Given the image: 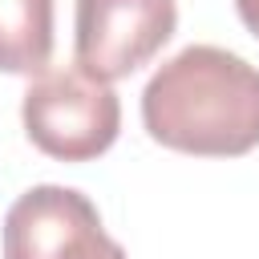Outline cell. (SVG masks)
Masks as SVG:
<instances>
[{"instance_id":"2","label":"cell","mask_w":259,"mask_h":259,"mask_svg":"<svg viewBox=\"0 0 259 259\" xmlns=\"http://www.w3.org/2000/svg\"><path fill=\"white\" fill-rule=\"evenodd\" d=\"M28 142L57 162H93L101 158L121 130V101L109 81L73 65L40 69L20 101Z\"/></svg>"},{"instance_id":"4","label":"cell","mask_w":259,"mask_h":259,"mask_svg":"<svg viewBox=\"0 0 259 259\" xmlns=\"http://www.w3.org/2000/svg\"><path fill=\"white\" fill-rule=\"evenodd\" d=\"M174 28V0H77L73 53L85 73L113 85L154 61Z\"/></svg>"},{"instance_id":"5","label":"cell","mask_w":259,"mask_h":259,"mask_svg":"<svg viewBox=\"0 0 259 259\" xmlns=\"http://www.w3.org/2000/svg\"><path fill=\"white\" fill-rule=\"evenodd\" d=\"M53 57V0H0V73L36 77Z\"/></svg>"},{"instance_id":"1","label":"cell","mask_w":259,"mask_h":259,"mask_svg":"<svg viewBox=\"0 0 259 259\" xmlns=\"http://www.w3.org/2000/svg\"><path fill=\"white\" fill-rule=\"evenodd\" d=\"M142 125L178 154H251L259 146V69L219 45H190L146 81Z\"/></svg>"},{"instance_id":"3","label":"cell","mask_w":259,"mask_h":259,"mask_svg":"<svg viewBox=\"0 0 259 259\" xmlns=\"http://www.w3.org/2000/svg\"><path fill=\"white\" fill-rule=\"evenodd\" d=\"M4 259H130L73 186H32L4 214Z\"/></svg>"},{"instance_id":"6","label":"cell","mask_w":259,"mask_h":259,"mask_svg":"<svg viewBox=\"0 0 259 259\" xmlns=\"http://www.w3.org/2000/svg\"><path fill=\"white\" fill-rule=\"evenodd\" d=\"M235 8H239V20L259 36V0H235Z\"/></svg>"}]
</instances>
